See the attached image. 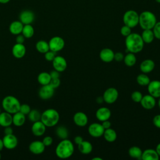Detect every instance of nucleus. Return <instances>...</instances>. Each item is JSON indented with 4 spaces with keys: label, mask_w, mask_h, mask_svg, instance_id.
Returning a JSON list of instances; mask_svg holds the SVG:
<instances>
[{
    "label": "nucleus",
    "mask_w": 160,
    "mask_h": 160,
    "mask_svg": "<svg viewBox=\"0 0 160 160\" xmlns=\"http://www.w3.org/2000/svg\"><path fill=\"white\" fill-rule=\"evenodd\" d=\"M125 45L126 49L132 53L141 52L144 48V42L140 34L136 32H131L126 37Z\"/></svg>",
    "instance_id": "nucleus-1"
},
{
    "label": "nucleus",
    "mask_w": 160,
    "mask_h": 160,
    "mask_svg": "<svg viewBox=\"0 0 160 160\" xmlns=\"http://www.w3.org/2000/svg\"><path fill=\"white\" fill-rule=\"evenodd\" d=\"M74 146L71 141L64 139L58 144L55 149V153L58 158L60 159H68L74 153Z\"/></svg>",
    "instance_id": "nucleus-2"
},
{
    "label": "nucleus",
    "mask_w": 160,
    "mask_h": 160,
    "mask_svg": "<svg viewBox=\"0 0 160 160\" xmlns=\"http://www.w3.org/2000/svg\"><path fill=\"white\" fill-rule=\"evenodd\" d=\"M59 114L57 110L52 108L47 109L41 113V121L48 128L55 126L59 121Z\"/></svg>",
    "instance_id": "nucleus-3"
},
{
    "label": "nucleus",
    "mask_w": 160,
    "mask_h": 160,
    "mask_svg": "<svg viewBox=\"0 0 160 160\" xmlns=\"http://www.w3.org/2000/svg\"><path fill=\"white\" fill-rule=\"evenodd\" d=\"M156 22V17L151 11H144L139 14L138 24L142 29H152Z\"/></svg>",
    "instance_id": "nucleus-4"
},
{
    "label": "nucleus",
    "mask_w": 160,
    "mask_h": 160,
    "mask_svg": "<svg viewBox=\"0 0 160 160\" xmlns=\"http://www.w3.org/2000/svg\"><path fill=\"white\" fill-rule=\"evenodd\" d=\"M2 107L4 111L13 114L19 111L21 103L15 96L8 95L5 96L2 100Z\"/></svg>",
    "instance_id": "nucleus-5"
},
{
    "label": "nucleus",
    "mask_w": 160,
    "mask_h": 160,
    "mask_svg": "<svg viewBox=\"0 0 160 160\" xmlns=\"http://www.w3.org/2000/svg\"><path fill=\"white\" fill-rule=\"evenodd\" d=\"M122 21L124 25L134 28L139 23V14L134 10H128L123 14Z\"/></svg>",
    "instance_id": "nucleus-6"
},
{
    "label": "nucleus",
    "mask_w": 160,
    "mask_h": 160,
    "mask_svg": "<svg viewBox=\"0 0 160 160\" xmlns=\"http://www.w3.org/2000/svg\"><path fill=\"white\" fill-rule=\"evenodd\" d=\"M48 44L49 49L55 52L61 51L65 46V42L63 38L58 36L51 38L49 41Z\"/></svg>",
    "instance_id": "nucleus-7"
},
{
    "label": "nucleus",
    "mask_w": 160,
    "mask_h": 160,
    "mask_svg": "<svg viewBox=\"0 0 160 160\" xmlns=\"http://www.w3.org/2000/svg\"><path fill=\"white\" fill-rule=\"evenodd\" d=\"M119 96L118 91L114 88L106 89L102 95L104 101L108 104H112L116 101Z\"/></svg>",
    "instance_id": "nucleus-8"
},
{
    "label": "nucleus",
    "mask_w": 160,
    "mask_h": 160,
    "mask_svg": "<svg viewBox=\"0 0 160 160\" xmlns=\"http://www.w3.org/2000/svg\"><path fill=\"white\" fill-rule=\"evenodd\" d=\"M104 129L102 124L98 122L91 124L88 127V132L93 138H100L102 136Z\"/></svg>",
    "instance_id": "nucleus-9"
},
{
    "label": "nucleus",
    "mask_w": 160,
    "mask_h": 160,
    "mask_svg": "<svg viewBox=\"0 0 160 160\" xmlns=\"http://www.w3.org/2000/svg\"><path fill=\"white\" fill-rule=\"evenodd\" d=\"M54 94V89L49 84L43 85L38 91L39 97L42 100L51 99Z\"/></svg>",
    "instance_id": "nucleus-10"
},
{
    "label": "nucleus",
    "mask_w": 160,
    "mask_h": 160,
    "mask_svg": "<svg viewBox=\"0 0 160 160\" xmlns=\"http://www.w3.org/2000/svg\"><path fill=\"white\" fill-rule=\"evenodd\" d=\"M52 64L54 69L59 72H63L67 68V61L66 59L61 56H56L52 61Z\"/></svg>",
    "instance_id": "nucleus-11"
},
{
    "label": "nucleus",
    "mask_w": 160,
    "mask_h": 160,
    "mask_svg": "<svg viewBox=\"0 0 160 160\" xmlns=\"http://www.w3.org/2000/svg\"><path fill=\"white\" fill-rule=\"evenodd\" d=\"M4 148L7 149H13L16 148L18 144L17 137L13 134L4 135L2 138Z\"/></svg>",
    "instance_id": "nucleus-12"
},
{
    "label": "nucleus",
    "mask_w": 160,
    "mask_h": 160,
    "mask_svg": "<svg viewBox=\"0 0 160 160\" xmlns=\"http://www.w3.org/2000/svg\"><path fill=\"white\" fill-rule=\"evenodd\" d=\"M148 91L149 94L155 98L160 97V81L153 80L150 81L148 85Z\"/></svg>",
    "instance_id": "nucleus-13"
},
{
    "label": "nucleus",
    "mask_w": 160,
    "mask_h": 160,
    "mask_svg": "<svg viewBox=\"0 0 160 160\" xmlns=\"http://www.w3.org/2000/svg\"><path fill=\"white\" fill-rule=\"evenodd\" d=\"M140 104L144 109L149 110L155 107L156 101L155 98L148 94L142 96L140 101Z\"/></svg>",
    "instance_id": "nucleus-14"
},
{
    "label": "nucleus",
    "mask_w": 160,
    "mask_h": 160,
    "mask_svg": "<svg viewBox=\"0 0 160 160\" xmlns=\"http://www.w3.org/2000/svg\"><path fill=\"white\" fill-rule=\"evenodd\" d=\"M46 130V126L40 120L34 122L31 126V132L32 134L37 137H40L44 135Z\"/></svg>",
    "instance_id": "nucleus-15"
},
{
    "label": "nucleus",
    "mask_w": 160,
    "mask_h": 160,
    "mask_svg": "<svg viewBox=\"0 0 160 160\" xmlns=\"http://www.w3.org/2000/svg\"><path fill=\"white\" fill-rule=\"evenodd\" d=\"M46 146L41 141H34L29 145V151L36 155L41 154L44 152Z\"/></svg>",
    "instance_id": "nucleus-16"
},
{
    "label": "nucleus",
    "mask_w": 160,
    "mask_h": 160,
    "mask_svg": "<svg viewBox=\"0 0 160 160\" xmlns=\"http://www.w3.org/2000/svg\"><path fill=\"white\" fill-rule=\"evenodd\" d=\"M73 121L76 126L79 127H84L88 122V118L84 112L79 111L74 114Z\"/></svg>",
    "instance_id": "nucleus-17"
},
{
    "label": "nucleus",
    "mask_w": 160,
    "mask_h": 160,
    "mask_svg": "<svg viewBox=\"0 0 160 160\" xmlns=\"http://www.w3.org/2000/svg\"><path fill=\"white\" fill-rule=\"evenodd\" d=\"M35 18L34 14L30 10H24L19 15V21L24 24H31Z\"/></svg>",
    "instance_id": "nucleus-18"
},
{
    "label": "nucleus",
    "mask_w": 160,
    "mask_h": 160,
    "mask_svg": "<svg viewBox=\"0 0 160 160\" xmlns=\"http://www.w3.org/2000/svg\"><path fill=\"white\" fill-rule=\"evenodd\" d=\"M26 52V48L24 44L16 43L12 48V56L17 58L21 59L23 58Z\"/></svg>",
    "instance_id": "nucleus-19"
},
{
    "label": "nucleus",
    "mask_w": 160,
    "mask_h": 160,
    "mask_svg": "<svg viewBox=\"0 0 160 160\" xmlns=\"http://www.w3.org/2000/svg\"><path fill=\"white\" fill-rule=\"evenodd\" d=\"M111 112L108 108L101 107L96 112V117L99 121L108 120L111 118Z\"/></svg>",
    "instance_id": "nucleus-20"
},
{
    "label": "nucleus",
    "mask_w": 160,
    "mask_h": 160,
    "mask_svg": "<svg viewBox=\"0 0 160 160\" xmlns=\"http://www.w3.org/2000/svg\"><path fill=\"white\" fill-rule=\"evenodd\" d=\"M114 51L109 48H104L99 52V58L104 62H111L114 60Z\"/></svg>",
    "instance_id": "nucleus-21"
},
{
    "label": "nucleus",
    "mask_w": 160,
    "mask_h": 160,
    "mask_svg": "<svg viewBox=\"0 0 160 160\" xmlns=\"http://www.w3.org/2000/svg\"><path fill=\"white\" fill-rule=\"evenodd\" d=\"M155 67L154 62L150 59H144L141 62L139 66V69L142 73L148 74L152 71Z\"/></svg>",
    "instance_id": "nucleus-22"
},
{
    "label": "nucleus",
    "mask_w": 160,
    "mask_h": 160,
    "mask_svg": "<svg viewBox=\"0 0 160 160\" xmlns=\"http://www.w3.org/2000/svg\"><path fill=\"white\" fill-rule=\"evenodd\" d=\"M12 124V114L6 112H1L0 113V126L5 128L9 126Z\"/></svg>",
    "instance_id": "nucleus-23"
},
{
    "label": "nucleus",
    "mask_w": 160,
    "mask_h": 160,
    "mask_svg": "<svg viewBox=\"0 0 160 160\" xmlns=\"http://www.w3.org/2000/svg\"><path fill=\"white\" fill-rule=\"evenodd\" d=\"M141 159L142 160H159V156L155 149H146L142 151Z\"/></svg>",
    "instance_id": "nucleus-24"
},
{
    "label": "nucleus",
    "mask_w": 160,
    "mask_h": 160,
    "mask_svg": "<svg viewBox=\"0 0 160 160\" xmlns=\"http://www.w3.org/2000/svg\"><path fill=\"white\" fill-rule=\"evenodd\" d=\"M24 24L20 21H12L9 27L10 32L13 35H18L21 34Z\"/></svg>",
    "instance_id": "nucleus-25"
},
{
    "label": "nucleus",
    "mask_w": 160,
    "mask_h": 160,
    "mask_svg": "<svg viewBox=\"0 0 160 160\" xmlns=\"http://www.w3.org/2000/svg\"><path fill=\"white\" fill-rule=\"evenodd\" d=\"M26 122V115L18 111L12 114V124L16 127H21Z\"/></svg>",
    "instance_id": "nucleus-26"
},
{
    "label": "nucleus",
    "mask_w": 160,
    "mask_h": 160,
    "mask_svg": "<svg viewBox=\"0 0 160 160\" xmlns=\"http://www.w3.org/2000/svg\"><path fill=\"white\" fill-rule=\"evenodd\" d=\"M78 148L80 152L83 154H89L92 151V145L88 141L83 140L81 143L78 144Z\"/></svg>",
    "instance_id": "nucleus-27"
},
{
    "label": "nucleus",
    "mask_w": 160,
    "mask_h": 160,
    "mask_svg": "<svg viewBox=\"0 0 160 160\" xmlns=\"http://www.w3.org/2000/svg\"><path fill=\"white\" fill-rule=\"evenodd\" d=\"M102 136L104 139L109 142H112L115 141L117 138V133L116 131L111 128L104 129Z\"/></svg>",
    "instance_id": "nucleus-28"
},
{
    "label": "nucleus",
    "mask_w": 160,
    "mask_h": 160,
    "mask_svg": "<svg viewBox=\"0 0 160 160\" xmlns=\"http://www.w3.org/2000/svg\"><path fill=\"white\" fill-rule=\"evenodd\" d=\"M141 36L144 42L146 44L151 43L154 39V35L152 29H143Z\"/></svg>",
    "instance_id": "nucleus-29"
},
{
    "label": "nucleus",
    "mask_w": 160,
    "mask_h": 160,
    "mask_svg": "<svg viewBox=\"0 0 160 160\" xmlns=\"http://www.w3.org/2000/svg\"><path fill=\"white\" fill-rule=\"evenodd\" d=\"M38 82L42 86L49 84L51 80V77L49 72H40L37 77Z\"/></svg>",
    "instance_id": "nucleus-30"
},
{
    "label": "nucleus",
    "mask_w": 160,
    "mask_h": 160,
    "mask_svg": "<svg viewBox=\"0 0 160 160\" xmlns=\"http://www.w3.org/2000/svg\"><path fill=\"white\" fill-rule=\"evenodd\" d=\"M123 61L126 66L128 67H132L134 66L136 62V56H135L134 53L129 52L124 56Z\"/></svg>",
    "instance_id": "nucleus-31"
},
{
    "label": "nucleus",
    "mask_w": 160,
    "mask_h": 160,
    "mask_svg": "<svg viewBox=\"0 0 160 160\" xmlns=\"http://www.w3.org/2000/svg\"><path fill=\"white\" fill-rule=\"evenodd\" d=\"M36 50L42 54H44L48 52L49 49V44L44 40H39L36 44Z\"/></svg>",
    "instance_id": "nucleus-32"
},
{
    "label": "nucleus",
    "mask_w": 160,
    "mask_h": 160,
    "mask_svg": "<svg viewBox=\"0 0 160 160\" xmlns=\"http://www.w3.org/2000/svg\"><path fill=\"white\" fill-rule=\"evenodd\" d=\"M142 151L138 146H134L131 147L128 150V154L130 157L134 159H141Z\"/></svg>",
    "instance_id": "nucleus-33"
},
{
    "label": "nucleus",
    "mask_w": 160,
    "mask_h": 160,
    "mask_svg": "<svg viewBox=\"0 0 160 160\" xmlns=\"http://www.w3.org/2000/svg\"><path fill=\"white\" fill-rule=\"evenodd\" d=\"M21 34L25 37V38H31L34 34V29L31 24H24Z\"/></svg>",
    "instance_id": "nucleus-34"
},
{
    "label": "nucleus",
    "mask_w": 160,
    "mask_h": 160,
    "mask_svg": "<svg viewBox=\"0 0 160 160\" xmlns=\"http://www.w3.org/2000/svg\"><path fill=\"white\" fill-rule=\"evenodd\" d=\"M56 134L59 139H64L68 138L69 132L66 127L63 126H59L57 127L56 129Z\"/></svg>",
    "instance_id": "nucleus-35"
},
{
    "label": "nucleus",
    "mask_w": 160,
    "mask_h": 160,
    "mask_svg": "<svg viewBox=\"0 0 160 160\" xmlns=\"http://www.w3.org/2000/svg\"><path fill=\"white\" fill-rule=\"evenodd\" d=\"M136 81L139 85L141 86H146L148 85L151 81L149 76L146 74L141 73L137 76Z\"/></svg>",
    "instance_id": "nucleus-36"
},
{
    "label": "nucleus",
    "mask_w": 160,
    "mask_h": 160,
    "mask_svg": "<svg viewBox=\"0 0 160 160\" xmlns=\"http://www.w3.org/2000/svg\"><path fill=\"white\" fill-rule=\"evenodd\" d=\"M28 119L32 122L38 121L41 120V112H40V111H38V109H31L28 114Z\"/></svg>",
    "instance_id": "nucleus-37"
},
{
    "label": "nucleus",
    "mask_w": 160,
    "mask_h": 160,
    "mask_svg": "<svg viewBox=\"0 0 160 160\" xmlns=\"http://www.w3.org/2000/svg\"><path fill=\"white\" fill-rule=\"evenodd\" d=\"M142 96H142V93L138 91H135L132 92L131 95V99L135 102H140Z\"/></svg>",
    "instance_id": "nucleus-38"
},
{
    "label": "nucleus",
    "mask_w": 160,
    "mask_h": 160,
    "mask_svg": "<svg viewBox=\"0 0 160 160\" xmlns=\"http://www.w3.org/2000/svg\"><path fill=\"white\" fill-rule=\"evenodd\" d=\"M154 38L160 39V21H157L152 29Z\"/></svg>",
    "instance_id": "nucleus-39"
},
{
    "label": "nucleus",
    "mask_w": 160,
    "mask_h": 160,
    "mask_svg": "<svg viewBox=\"0 0 160 160\" xmlns=\"http://www.w3.org/2000/svg\"><path fill=\"white\" fill-rule=\"evenodd\" d=\"M120 32L122 36L126 37L128 35H129L132 32H131V28L126 25H124L120 29Z\"/></svg>",
    "instance_id": "nucleus-40"
},
{
    "label": "nucleus",
    "mask_w": 160,
    "mask_h": 160,
    "mask_svg": "<svg viewBox=\"0 0 160 160\" xmlns=\"http://www.w3.org/2000/svg\"><path fill=\"white\" fill-rule=\"evenodd\" d=\"M31 110V109L29 104H21L19 111H20L21 113L24 114V115H28Z\"/></svg>",
    "instance_id": "nucleus-41"
},
{
    "label": "nucleus",
    "mask_w": 160,
    "mask_h": 160,
    "mask_svg": "<svg viewBox=\"0 0 160 160\" xmlns=\"http://www.w3.org/2000/svg\"><path fill=\"white\" fill-rule=\"evenodd\" d=\"M56 52H55L51 50H49L48 52L44 53V58H45L46 60L48 61L52 62V60L54 59V58L56 56Z\"/></svg>",
    "instance_id": "nucleus-42"
},
{
    "label": "nucleus",
    "mask_w": 160,
    "mask_h": 160,
    "mask_svg": "<svg viewBox=\"0 0 160 160\" xmlns=\"http://www.w3.org/2000/svg\"><path fill=\"white\" fill-rule=\"evenodd\" d=\"M49 84L55 89L60 86L61 80H60L59 78H51V80Z\"/></svg>",
    "instance_id": "nucleus-43"
},
{
    "label": "nucleus",
    "mask_w": 160,
    "mask_h": 160,
    "mask_svg": "<svg viewBox=\"0 0 160 160\" xmlns=\"http://www.w3.org/2000/svg\"><path fill=\"white\" fill-rule=\"evenodd\" d=\"M42 142H43V144H44V146L46 147L50 146L52 144V142H53V139H52V138L51 136H45L43 138Z\"/></svg>",
    "instance_id": "nucleus-44"
},
{
    "label": "nucleus",
    "mask_w": 160,
    "mask_h": 160,
    "mask_svg": "<svg viewBox=\"0 0 160 160\" xmlns=\"http://www.w3.org/2000/svg\"><path fill=\"white\" fill-rule=\"evenodd\" d=\"M152 123L155 127L160 129V114H157L152 119Z\"/></svg>",
    "instance_id": "nucleus-45"
},
{
    "label": "nucleus",
    "mask_w": 160,
    "mask_h": 160,
    "mask_svg": "<svg viewBox=\"0 0 160 160\" xmlns=\"http://www.w3.org/2000/svg\"><path fill=\"white\" fill-rule=\"evenodd\" d=\"M124 55L121 52H118L114 53V60H115L116 61L118 62H121L122 61H123Z\"/></svg>",
    "instance_id": "nucleus-46"
},
{
    "label": "nucleus",
    "mask_w": 160,
    "mask_h": 160,
    "mask_svg": "<svg viewBox=\"0 0 160 160\" xmlns=\"http://www.w3.org/2000/svg\"><path fill=\"white\" fill-rule=\"evenodd\" d=\"M25 37L22 34H19L18 35H17L16 38V43H19V44H24V41H25Z\"/></svg>",
    "instance_id": "nucleus-47"
},
{
    "label": "nucleus",
    "mask_w": 160,
    "mask_h": 160,
    "mask_svg": "<svg viewBox=\"0 0 160 160\" xmlns=\"http://www.w3.org/2000/svg\"><path fill=\"white\" fill-rule=\"evenodd\" d=\"M102 127L104 128V129H108L109 128H111V122L108 120H105V121H102V123H101Z\"/></svg>",
    "instance_id": "nucleus-48"
},
{
    "label": "nucleus",
    "mask_w": 160,
    "mask_h": 160,
    "mask_svg": "<svg viewBox=\"0 0 160 160\" xmlns=\"http://www.w3.org/2000/svg\"><path fill=\"white\" fill-rule=\"evenodd\" d=\"M4 133L5 135L13 134V129H12V128L11 127V126H7V127H5V128H4Z\"/></svg>",
    "instance_id": "nucleus-49"
},
{
    "label": "nucleus",
    "mask_w": 160,
    "mask_h": 160,
    "mask_svg": "<svg viewBox=\"0 0 160 160\" xmlns=\"http://www.w3.org/2000/svg\"><path fill=\"white\" fill-rule=\"evenodd\" d=\"M51 78H59V72H58V71L54 69L53 71H51L49 72Z\"/></svg>",
    "instance_id": "nucleus-50"
},
{
    "label": "nucleus",
    "mask_w": 160,
    "mask_h": 160,
    "mask_svg": "<svg viewBox=\"0 0 160 160\" xmlns=\"http://www.w3.org/2000/svg\"><path fill=\"white\" fill-rule=\"evenodd\" d=\"M82 141H83V138L81 136H76L74 139V141L75 144H76L77 145L81 143Z\"/></svg>",
    "instance_id": "nucleus-51"
},
{
    "label": "nucleus",
    "mask_w": 160,
    "mask_h": 160,
    "mask_svg": "<svg viewBox=\"0 0 160 160\" xmlns=\"http://www.w3.org/2000/svg\"><path fill=\"white\" fill-rule=\"evenodd\" d=\"M155 150H156V151L157 152V153H158V154L159 155V156L160 157V142L157 144Z\"/></svg>",
    "instance_id": "nucleus-52"
},
{
    "label": "nucleus",
    "mask_w": 160,
    "mask_h": 160,
    "mask_svg": "<svg viewBox=\"0 0 160 160\" xmlns=\"http://www.w3.org/2000/svg\"><path fill=\"white\" fill-rule=\"evenodd\" d=\"M103 101H104V99H103L102 96L98 97V98H97V99H96V102H97L98 103H99V104L102 103Z\"/></svg>",
    "instance_id": "nucleus-53"
},
{
    "label": "nucleus",
    "mask_w": 160,
    "mask_h": 160,
    "mask_svg": "<svg viewBox=\"0 0 160 160\" xmlns=\"http://www.w3.org/2000/svg\"><path fill=\"white\" fill-rule=\"evenodd\" d=\"M3 148H4L3 141H2V139H1V138H0V151H1Z\"/></svg>",
    "instance_id": "nucleus-54"
},
{
    "label": "nucleus",
    "mask_w": 160,
    "mask_h": 160,
    "mask_svg": "<svg viewBox=\"0 0 160 160\" xmlns=\"http://www.w3.org/2000/svg\"><path fill=\"white\" fill-rule=\"evenodd\" d=\"M10 0H0V3L1 4H6L9 2Z\"/></svg>",
    "instance_id": "nucleus-55"
},
{
    "label": "nucleus",
    "mask_w": 160,
    "mask_h": 160,
    "mask_svg": "<svg viewBox=\"0 0 160 160\" xmlns=\"http://www.w3.org/2000/svg\"><path fill=\"white\" fill-rule=\"evenodd\" d=\"M92 160H102V159L101 158H99V157H95V158H92Z\"/></svg>",
    "instance_id": "nucleus-56"
},
{
    "label": "nucleus",
    "mask_w": 160,
    "mask_h": 160,
    "mask_svg": "<svg viewBox=\"0 0 160 160\" xmlns=\"http://www.w3.org/2000/svg\"><path fill=\"white\" fill-rule=\"evenodd\" d=\"M158 104L159 108V109H160V97L159 98V100H158Z\"/></svg>",
    "instance_id": "nucleus-57"
},
{
    "label": "nucleus",
    "mask_w": 160,
    "mask_h": 160,
    "mask_svg": "<svg viewBox=\"0 0 160 160\" xmlns=\"http://www.w3.org/2000/svg\"><path fill=\"white\" fill-rule=\"evenodd\" d=\"M156 2H158V3H159L160 4V0H154Z\"/></svg>",
    "instance_id": "nucleus-58"
},
{
    "label": "nucleus",
    "mask_w": 160,
    "mask_h": 160,
    "mask_svg": "<svg viewBox=\"0 0 160 160\" xmlns=\"http://www.w3.org/2000/svg\"><path fill=\"white\" fill-rule=\"evenodd\" d=\"M1 152V151H0ZM1 152H0V159H1Z\"/></svg>",
    "instance_id": "nucleus-59"
},
{
    "label": "nucleus",
    "mask_w": 160,
    "mask_h": 160,
    "mask_svg": "<svg viewBox=\"0 0 160 160\" xmlns=\"http://www.w3.org/2000/svg\"><path fill=\"white\" fill-rule=\"evenodd\" d=\"M1 112V108H0V113Z\"/></svg>",
    "instance_id": "nucleus-60"
}]
</instances>
